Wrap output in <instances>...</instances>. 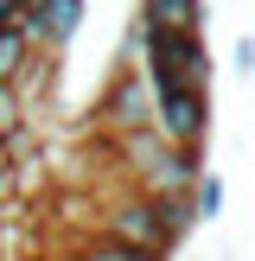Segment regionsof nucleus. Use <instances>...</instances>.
I'll return each instance as SVG.
<instances>
[{"mask_svg":"<svg viewBox=\"0 0 255 261\" xmlns=\"http://www.w3.org/2000/svg\"><path fill=\"white\" fill-rule=\"evenodd\" d=\"M13 25H26V0H0V32H13Z\"/></svg>","mask_w":255,"mask_h":261,"instance_id":"nucleus-9","label":"nucleus"},{"mask_svg":"<svg viewBox=\"0 0 255 261\" xmlns=\"http://www.w3.org/2000/svg\"><path fill=\"white\" fill-rule=\"evenodd\" d=\"M147 32H166V38H191L204 32V0H140L134 13Z\"/></svg>","mask_w":255,"mask_h":261,"instance_id":"nucleus-5","label":"nucleus"},{"mask_svg":"<svg viewBox=\"0 0 255 261\" xmlns=\"http://www.w3.org/2000/svg\"><path fill=\"white\" fill-rule=\"evenodd\" d=\"M96 229L115 236L121 249H134L140 261H172V255H178V236L166 229L160 198H147V191H134V185L109 191V198L96 204Z\"/></svg>","mask_w":255,"mask_h":261,"instance_id":"nucleus-1","label":"nucleus"},{"mask_svg":"<svg viewBox=\"0 0 255 261\" xmlns=\"http://www.w3.org/2000/svg\"><path fill=\"white\" fill-rule=\"evenodd\" d=\"M32 58H38V51L26 45L19 25H13V32H0V83H19V76L32 70Z\"/></svg>","mask_w":255,"mask_h":261,"instance_id":"nucleus-6","label":"nucleus"},{"mask_svg":"<svg viewBox=\"0 0 255 261\" xmlns=\"http://www.w3.org/2000/svg\"><path fill=\"white\" fill-rule=\"evenodd\" d=\"M38 7H45V0H26V13H38Z\"/></svg>","mask_w":255,"mask_h":261,"instance_id":"nucleus-10","label":"nucleus"},{"mask_svg":"<svg viewBox=\"0 0 255 261\" xmlns=\"http://www.w3.org/2000/svg\"><path fill=\"white\" fill-rule=\"evenodd\" d=\"M153 134L166 147L204 153V140H211V89H166V96H153Z\"/></svg>","mask_w":255,"mask_h":261,"instance_id":"nucleus-3","label":"nucleus"},{"mask_svg":"<svg viewBox=\"0 0 255 261\" xmlns=\"http://www.w3.org/2000/svg\"><path fill=\"white\" fill-rule=\"evenodd\" d=\"M191 217H198V223H217V217H223V178H217V172L198 178V191H191Z\"/></svg>","mask_w":255,"mask_h":261,"instance_id":"nucleus-7","label":"nucleus"},{"mask_svg":"<svg viewBox=\"0 0 255 261\" xmlns=\"http://www.w3.org/2000/svg\"><path fill=\"white\" fill-rule=\"evenodd\" d=\"M96 127L102 140H121V134H140V127H153V83L140 76V64H121V70L109 76V89L96 96Z\"/></svg>","mask_w":255,"mask_h":261,"instance_id":"nucleus-2","label":"nucleus"},{"mask_svg":"<svg viewBox=\"0 0 255 261\" xmlns=\"http://www.w3.org/2000/svg\"><path fill=\"white\" fill-rule=\"evenodd\" d=\"M83 19H89V0H45L38 13H26L19 32H26V45H32V51H51V58H58V51L83 32Z\"/></svg>","mask_w":255,"mask_h":261,"instance_id":"nucleus-4","label":"nucleus"},{"mask_svg":"<svg viewBox=\"0 0 255 261\" xmlns=\"http://www.w3.org/2000/svg\"><path fill=\"white\" fill-rule=\"evenodd\" d=\"M236 76H255V38L249 32L236 38Z\"/></svg>","mask_w":255,"mask_h":261,"instance_id":"nucleus-8","label":"nucleus"}]
</instances>
